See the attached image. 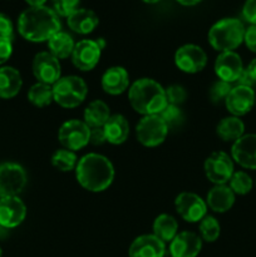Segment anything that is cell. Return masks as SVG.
<instances>
[{"mask_svg": "<svg viewBox=\"0 0 256 257\" xmlns=\"http://www.w3.org/2000/svg\"><path fill=\"white\" fill-rule=\"evenodd\" d=\"M60 20L57 13L48 7L28 8L18 19L19 34L28 42L42 43L60 32Z\"/></svg>", "mask_w": 256, "mask_h": 257, "instance_id": "6da1fadb", "label": "cell"}, {"mask_svg": "<svg viewBox=\"0 0 256 257\" xmlns=\"http://www.w3.org/2000/svg\"><path fill=\"white\" fill-rule=\"evenodd\" d=\"M78 183L89 192H103L114 178V167L107 157L98 153L83 156L75 167Z\"/></svg>", "mask_w": 256, "mask_h": 257, "instance_id": "7a4b0ae2", "label": "cell"}, {"mask_svg": "<svg viewBox=\"0 0 256 257\" xmlns=\"http://www.w3.org/2000/svg\"><path fill=\"white\" fill-rule=\"evenodd\" d=\"M128 99L133 109L143 115L160 114L168 104L165 88L150 78L136 80L128 90Z\"/></svg>", "mask_w": 256, "mask_h": 257, "instance_id": "3957f363", "label": "cell"}, {"mask_svg": "<svg viewBox=\"0 0 256 257\" xmlns=\"http://www.w3.org/2000/svg\"><path fill=\"white\" fill-rule=\"evenodd\" d=\"M245 27L236 18L218 20L208 32V43L217 52H233L243 42Z\"/></svg>", "mask_w": 256, "mask_h": 257, "instance_id": "277c9868", "label": "cell"}, {"mask_svg": "<svg viewBox=\"0 0 256 257\" xmlns=\"http://www.w3.org/2000/svg\"><path fill=\"white\" fill-rule=\"evenodd\" d=\"M53 87V98L63 108H75L84 102L88 88L84 80L78 75L60 77Z\"/></svg>", "mask_w": 256, "mask_h": 257, "instance_id": "5b68a950", "label": "cell"}, {"mask_svg": "<svg viewBox=\"0 0 256 257\" xmlns=\"http://www.w3.org/2000/svg\"><path fill=\"white\" fill-rule=\"evenodd\" d=\"M138 142L145 147H157L165 142L168 135V125L158 114L143 115L136 127Z\"/></svg>", "mask_w": 256, "mask_h": 257, "instance_id": "8992f818", "label": "cell"}, {"mask_svg": "<svg viewBox=\"0 0 256 257\" xmlns=\"http://www.w3.org/2000/svg\"><path fill=\"white\" fill-rule=\"evenodd\" d=\"M90 128L84 120L70 119L63 123L58 131V140L65 150L73 152L84 148L89 143Z\"/></svg>", "mask_w": 256, "mask_h": 257, "instance_id": "52a82bcc", "label": "cell"}, {"mask_svg": "<svg viewBox=\"0 0 256 257\" xmlns=\"http://www.w3.org/2000/svg\"><path fill=\"white\" fill-rule=\"evenodd\" d=\"M27 185V172L18 163L0 165V198L18 196Z\"/></svg>", "mask_w": 256, "mask_h": 257, "instance_id": "ba28073f", "label": "cell"}, {"mask_svg": "<svg viewBox=\"0 0 256 257\" xmlns=\"http://www.w3.org/2000/svg\"><path fill=\"white\" fill-rule=\"evenodd\" d=\"M205 175L213 185H226L233 175V161L227 153L213 152L206 158L203 165Z\"/></svg>", "mask_w": 256, "mask_h": 257, "instance_id": "9c48e42d", "label": "cell"}, {"mask_svg": "<svg viewBox=\"0 0 256 257\" xmlns=\"http://www.w3.org/2000/svg\"><path fill=\"white\" fill-rule=\"evenodd\" d=\"M175 64L181 72L195 74L205 69L207 64V55L198 45L185 44L176 50Z\"/></svg>", "mask_w": 256, "mask_h": 257, "instance_id": "30bf717a", "label": "cell"}, {"mask_svg": "<svg viewBox=\"0 0 256 257\" xmlns=\"http://www.w3.org/2000/svg\"><path fill=\"white\" fill-rule=\"evenodd\" d=\"M175 207L180 217L190 223L198 222L207 215V203L192 192L180 193L175 200Z\"/></svg>", "mask_w": 256, "mask_h": 257, "instance_id": "8fae6325", "label": "cell"}, {"mask_svg": "<svg viewBox=\"0 0 256 257\" xmlns=\"http://www.w3.org/2000/svg\"><path fill=\"white\" fill-rule=\"evenodd\" d=\"M33 74L40 83L53 85L62 77V69L58 58L49 52H40L33 59Z\"/></svg>", "mask_w": 256, "mask_h": 257, "instance_id": "7c38bea8", "label": "cell"}, {"mask_svg": "<svg viewBox=\"0 0 256 257\" xmlns=\"http://www.w3.org/2000/svg\"><path fill=\"white\" fill-rule=\"evenodd\" d=\"M255 99L256 95L252 88L237 84L232 87L226 97L225 105L231 114L240 118L241 115H245L250 112L255 104Z\"/></svg>", "mask_w": 256, "mask_h": 257, "instance_id": "4fadbf2b", "label": "cell"}, {"mask_svg": "<svg viewBox=\"0 0 256 257\" xmlns=\"http://www.w3.org/2000/svg\"><path fill=\"white\" fill-rule=\"evenodd\" d=\"M215 73L218 79L230 84L237 82L243 73V64L240 55L235 52H222L215 60Z\"/></svg>", "mask_w": 256, "mask_h": 257, "instance_id": "5bb4252c", "label": "cell"}, {"mask_svg": "<svg viewBox=\"0 0 256 257\" xmlns=\"http://www.w3.org/2000/svg\"><path fill=\"white\" fill-rule=\"evenodd\" d=\"M102 49L95 40L84 39L75 44L72 53V62L82 72L92 70L100 59Z\"/></svg>", "mask_w": 256, "mask_h": 257, "instance_id": "9a60e30c", "label": "cell"}, {"mask_svg": "<svg viewBox=\"0 0 256 257\" xmlns=\"http://www.w3.org/2000/svg\"><path fill=\"white\" fill-rule=\"evenodd\" d=\"M27 216V207L18 196L0 198V226L14 228L19 226Z\"/></svg>", "mask_w": 256, "mask_h": 257, "instance_id": "2e32d148", "label": "cell"}, {"mask_svg": "<svg viewBox=\"0 0 256 257\" xmlns=\"http://www.w3.org/2000/svg\"><path fill=\"white\" fill-rule=\"evenodd\" d=\"M231 158L241 167L256 170V135H243L233 142Z\"/></svg>", "mask_w": 256, "mask_h": 257, "instance_id": "e0dca14e", "label": "cell"}, {"mask_svg": "<svg viewBox=\"0 0 256 257\" xmlns=\"http://www.w3.org/2000/svg\"><path fill=\"white\" fill-rule=\"evenodd\" d=\"M202 248V238L191 231H182L170 242L172 257H196Z\"/></svg>", "mask_w": 256, "mask_h": 257, "instance_id": "ac0fdd59", "label": "cell"}, {"mask_svg": "<svg viewBox=\"0 0 256 257\" xmlns=\"http://www.w3.org/2000/svg\"><path fill=\"white\" fill-rule=\"evenodd\" d=\"M166 245L155 235L138 236L130 246V257H163Z\"/></svg>", "mask_w": 256, "mask_h": 257, "instance_id": "d6986e66", "label": "cell"}, {"mask_svg": "<svg viewBox=\"0 0 256 257\" xmlns=\"http://www.w3.org/2000/svg\"><path fill=\"white\" fill-rule=\"evenodd\" d=\"M100 84H102V89L107 94L119 95L130 87V75L124 68L114 65V67L108 68L103 73Z\"/></svg>", "mask_w": 256, "mask_h": 257, "instance_id": "ffe728a7", "label": "cell"}, {"mask_svg": "<svg viewBox=\"0 0 256 257\" xmlns=\"http://www.w3.org/2000/svg\"><path fill=\"white\" fill-rule=\"evenodd\" d=\"M206 203L213 212H227L235 203V193L228 186L215 185L208 191Z\"/></svg>", "mask_w": 256, "mask_h": 257, "instance_id": "44dd1931", "label": "cell"}, {"mask_svg": "<svg viewBox=\"0 0 256 257\" xmlns=\"http://www.w3.org/2000/svg\"><path fill=\"white\" fill-rule=\"evenodd\" d=\"M68 27L77 34H89L99 24V19L93 10L77 9L67 18Z\"/></svg>", "mask_w": 256, "mask_h": 257, "instance_id": "7402d4cb", "label": "cell"}, {"mask_svg": "<svg viewBox=\"0 0 256 257\" xmlns=\"http://www.w3.org/2000/svg\"><path fill=\"white\" fill-rule=\"evenodd\" d=\"M105 140L110 145H122L130 136V123L122 114H113L103 125Z\"/></svg>", "mask_w": 256, "mask_h": 257, "instance_id": "603a6c76", "label": "cell"}, {"mask_svg": "<svg viewBox=\"0 0 256 257\" xmlns=\"http://www.w3.org/2000/svg\"><path fill=\"white\" fill-rule=\"evenodd\" d=\"M23 85L19 70L13 67L0 68V98L10 99L20 92Z\"/></svg>", "mask_w": 256, "mask_h": 257, "instance_id": "cb8c5ba5", "label": "cell"}, {"mask_svg": "<svg viewBox=\"0 0 256 257\" xmlns=\"http://www.w3.org/2000/svg\"><path fill=\"white\" fill-rule=\"evenodd\" d=\"M110 117L109 107L103 100L97 99L90 102L83 113L84 123L89 128H102Z\"/></svg>", "mask_w": 256, "mask_h": 257, "instance_id": "d4e9b609", "label": "cell"}, {"mask_svg": "<svg viewBox=\"0 0 256 257\" xmlns=\"http://www.w3.org/2000/svg\"><path fill=\"white\" fill-rule=\"evenodd\" d=\"M216 133L225 142H236L245 133V124L238 117L222 118L216 127Z\"/></svg>", "mask_w": 256, "mask_h": 257, "instance_id": "484cf974", "label": "cell"}, {"mask_svg": "<svg viewBox=\"0 0 256 257\" xmlns=\"http://www.w3.org/2000/svg\"><path fill=\"white\" fill-rule=\"evenodd\" d=\"M75 47V43L73 38L65 32L55 33L53 37L48 40V48H49L50 54L54 55L58 59H65L68 57H72L73 49Z\"/></svg>", "mask_w": 256, "mask_h": 257, "instance_id": "4316f807", "label": "cell"}, {"mask_svg": "<svg viewBox=\"0 0 256 257\" xmlns=\"http://www.w3.org/2000/svg\"><path fill=\"white\" fill-rule=\"evenodd\" d=\"M178 233V222L173 216L162 213L153 222V235L163 242H171Z\"/></svg>", "mask_w": 256, "mask_h": 257, "instance_id": "83f0119b", "label": "cell"}, {"mask_svg": "<svg viewBox=\"0 0 256 257\" xmlns=\"http://www.w3.org/2000/svg\"><path fill=\"white\" fill-rule=\"evenodd\" d=\"M28 99L35 107H47L54 100L53 87L49 84H45V83H35L34 85L30 87L29 92H28Z\"/></svg>", "mask_w": 256, "mask_h": 257, "instance_id": "f1b7e54d", "label": "cell"}, {"mask_svg": "<svg viewBox=\"0 0 256 257\" xmlns=\"http://www.w3.org/2000/svg\"><path fill=\"white\" fill-rule=\"evenodd\" d=\"M52 165L57 170L62 172H69V171L75 170L78 165V158L75 152L70 150H58L55 151L54 155L52 156Z\"/></svg>", "mask_w": 256, "mask_h": 257, "instance_id": "f546056e", "label": "cell"}, {"mask_svg": "<svg viewBox=\"0 0 256 257\" xmlns=\"http://www.w3.org/2000/svg\"><path fill=\"white\" fill-rule=\"evenodd\" d=\"M200 237L206 242H215L218 238L221 232V227L218 221L213 216L206 215L202 220L200 221Z\"/></svg>", "mask_w": 256, "mask_h": 257, "instance_id": "4dcf8cb0", "label": "cell"}, {"mask_svg": "<svg viewBox=\"0 0 256 257\" xmlns=\"http://www.w3.org/2000/svg\"><path fill=\"white\" fill-rule=\"evenodd\" d=\"M228 187L232 190L235 195H247L252 190V180L243 171H236L228 181Z\"/></svg>", "mask_w": 256, "mask_h": 257, "instance_id": "1f68e13d", "label": "cell"}, {"mask_svg": "<svg viewBox=\"0 0 256 257\" xmlns=\"http://www.w3.org/2000/svg\"><path fill=\"white\" fill-rule=\"evenodd\" d=\"M231 89H232V85H231L230 83L218 79L217 82L213 83L212 87L210 88L211 102L212 103L225 102L226 97H227Z\"/></svg>", "mask_w": 256, "mask_h": 257, "instance_id": "d6a6232c", "label": "cell"}, {"mask_svg": "<svg viewBox=\"0 0 256 257\" xmlns=\"http://www.w3.org/2000/svg\"><path fill=\"white\" fill-rule=\"evenodd\" d=\"M166 98H167L168 104L180 105L181 103L185 102L186 97H187V92L182 85L172 84L168 88H166Z\"/></svg>", "mask_w": 256, "mask_h": 257, "instance_id": "836d02e7", "label": "cell"}, {"mask_svg": "<svg viewBox=\"0 0 256 257\" xmlns=\"http://www.w3.org/2000/svg\"><path fill=\"white\" fill-rule=\"evenodd\" d=\"M54 12L60 17L68 18L73 12L78 9L79 0H52Z\"/></svg>", "mask_w": 256, "mask_h": 257, "instance_id": "e575fe53", "label": "cell"}, {"mask_svg": "<svg viewBox=\"0 0 256 257\" xmlns=\"http://www.w3.org/2000/svg\"><path fill=\"white\" fill-rule=\"evenodd\" d=\"M161 118L166 122V124L170 127L171 124H175L177 123L178 120L182 118V113H181V109L178 108V105H173V104H167L165 107V109L160 113Z\"/></svg>", "mask_w": 256, "mask_h": 257, "instance_id": "d590c367", "label": "cell"}, {"mask_svg": "<svg viewBox=\"0 0 256 257\" xmlns=\"http://www.w3.org/2000/svg\"><path fill=\"white\" fill-rule=\"evenodd\" d=\"M0 38L14 39V25L10 18L4 13H0Z\"/></svg>", "mask_w": 256, "mask_h": 257, "instance_id": "8d00e7d4", "label": "cell"}, {"mask_svg": "<svg viewBox=\"0 0 256 257\" xmlns=\"http://www.w3.org/2000/svg\"><path fill=\"white\" fill-rule=\"evenodd\" d=\"M242 17L251 25H256V0H246L242 8Z\"/></svg>", "mask_w": 256, "mask_h": 257, "instance_id": "74e56055", "label": "cell"}, {"mask_svg": "<svg viewBox=\"0 0 256 257\" xmlns=\"http://www.w3.org/2000/svg\"><path fill=\"white\" fill-rule=\"evenodd\" d=\"M13 54V40L0 38V65L8 62Z\"/></svg>", "mask_w": 256, "mask_h": 257, "instance_id": "f35d334b", "label": "cell"}, {"mask_svg": "<svg viewBox=\"0 0 256 257\" xmlns=\"http://www.w3.org/2000/svg\"><path fill=\"white\" fill-rule=\"evenodd\" d=\"M243 42H245L246 47H247L251 52L256 53V25H250V27L245 30Z\"/></svg>", "mask_w": 256, "mask_h": 257, "instance_id": "ab89813d", "label": "cell"}, {"mask_svg": "<svg viewBox=\"0 0 256 257\" xmlns=\"http://www.w3.org/2000/svg\"><path fill=\"white\" fill-rule=\"evenodd\" d=\"M104 142H107L105 140L104 131L102 128H90V136H89V143L94 146H100Z\"/></svg>", "mask_w": 256, "mask_h": 257, "instance_id": "60d3db41", "label": "cell"}, {"mask_svg": "<svg viewBox=\"0 0 256 257\" xmlns=\"http://www.w3.org/2000/svg\"><path fill=\"white\" fill-rule=\"evenodd\" d=\"M245 72H246V74L248 75V78L252 80L253 84H255L256 83V58L255 59L251 60L250 64H248L247 68L245 69Z\"/></svg>", "mask_w": 256, "mask_h": 257, "instance_id": "b9f144b4", "label": "cell"}, {"mask_svg": "<svg viewBox=\"0 0 256 257\" xmlns=\"http://www.w3.org/2000/svg\"><path fill=\"white\" fill-rule=\"evenodd\" d=\"M25 2L30 5V8H37V7H44L47 0H25Z\"/></svg>", "mask_w": 256, "mask_h": 257, "instance_id": "7bdbcfd3", "label": "cell"}, {"mask_svg": "<svg viewBox=\"0 0 256 257\" xmlns=\"http://www.w3.org/2000/svg\"><path fill=\"white\" fill-rule=\"evenodd\" d=\"M181 5H185V7H193V5L198 4L202 0H177Z\"/></svg>", "mask_w": 256, "mask_h": 257, "instance_id": "ee69618b", "label": "cell"}, {"mask_svg": "<svg viewBox=\"0 0 256 257\" xmlns=\"http://www.w3.org/2000/svg\"><path fill=\"white\" fill-rule=\"evenodd\" d=\"M95 42H97V44L99 45L100 49H104V47H105V40L103 39V38H99V39L95 40Z\"/></svg>", "mask_w": 256, "mask_h": 257, "instance_id": "f6af8a7d", "label": "cell"}, {"mask_svg": "<svg viewBox=\"0 0 256 257\" xmlns=\"http://www.w3.org/2000/svg\"><path fill=\"white\" fill-rule=\"evenodd\" d=\"M142 2L147 3V4H155V3H158V2H161V0H142Z\"/></svg>", "mask_w": 256, "mask_h": 257, "instance_id": "bcb514c9", "label": "cell"}, {"mask_svg": "<svg viewBox=\"0 0 256 257\" xmlns=\"http://www.w3.org/2000/svg\"><path fill=\"white\" fill-rule=\"evenodd\" d=\"M3 256V250H2V248H0V257H2Z\"/></svg>", "mask_w": 256, "mask_h": 257, "instance_id": "7dc6e473", "label": "cell"}, {"mask_svg": "<svg viewBox=\"0 0 256 257\" xmlns=\"http://www.w3.org/2000/svg\"><path fill=\"white\" fill-rule=\"evenodd\" d=\"M255 104H256V99H255Z\"/></svg>", "mask_w": 256, "mask_h": 257, "instance_id": "c3c4849f", "label": "cell"}]
</instances>
